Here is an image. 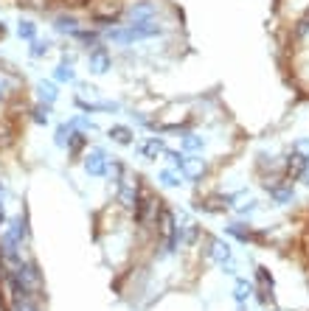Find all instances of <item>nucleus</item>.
<instances>
[{
    "instance_id": "1",
    "label": "nucleus",
    "mask_w": 309,
    "mask_h": 311,
    "mask_svg": "<svg viewBox=\"0 0 309 311\" xmlns=\"http://www.w3.org/2000/svg\"><path fill=\"white\" fill-rule=\"evenodd\" d=\"M163 28L158 25L155 20H138L132 25H124V28H110L107 37L113 42H121V45H129V42H138V39H149V37H158Z\"/></svg>"
},
{
    "instance_id": "2",
    "label": "nucleus",
    "mask_w": 309,
    "mask_h": 311,
    "mask_svg": "<svg viewBox=\"0 0 309 311\" xmlns=\"http://www.w3.org/2000/svg\"><path fill=\"white\" fill-rule=\"evenodd\" d=\"M113 65V59L107 54V48H93L90 56H87V67H90V73H107Z\"/></svg>"
},
{
    "instance_id": "3",
    "label": "nucleus",
    "mask_w": 309,
    "mask_h": 311,
    "mask_svg": "<svg viewBox=\"0 0 309 311\" xmlns=\"http://www.w3.org/2000/svg\"><path fill=\"white\" fill-rule=\"evenodd\" d=\"M84 168H87V174H93V177H102L104 171H107V163H104V152L93 149L90 155L84 157Z\"/></svg>"
},
{
    "instance_id": "4",
    "label": "nucleus",
    "mask_w": 309,
    "mask_h": 311,
    "mask_svg": "<svg viewBox=\"0 0 309 311\" xmlns=\"http://www.w3.org/2000/svg\"><path fill=\"white\" fill-rule=\"evenodd\" d=\"M132 20H152L155 17V3L152 0H141V3H135V6H129V11H126Z\"/></svg>"
},
{
    "instance_id": "5",
    "label": "nucleus",
    "mask_w": 309,
    "mask_h": 311,
    "mask_svg": "<svg viewBox=\"0 0 309 311\" xmlns=\"http://www.w3.org/2000/svg\"><path fill=\"white\" fill-rule=\"evenodd\" d=\"M307 166H309V160L304 155H289L287 157V174L295 179V177H301L304 171H307Z\"/></svg>"
},
{
    "instance_id": "6",
    "label": "nucleus",
    "mask_w": 309,
    "mask_h": 311,
    "mask_svg": "<svg viewBox=\"0 0 309 311\" xmlns=\"http://www.w3.org/2000/svg\"><path fill=\"white\" fill-rule=\"evenodd\" d=\"M163 152H166V146H163L161 137H149L146 143L141 146V155L149 157V160H158V155H163Z\"/></svg>"
},
{
    "instance_id": "7",
    "label": "nucleus",
    "mask_w": 309,
    "mask_h": 311,
    "mask_svg": "<svg viewBox=\"0 0 309 311\" xmlns=\"http://www.w3.org/2000/svg\"><path fill=\"white\" fill-rule=\"evenodd\" d=\"M110 137H113L115 143H121V146H126V143H132V129L129 126H110Z\"/></svg>"
},
{
    "instance_id": "8",
    "label": "nucleus",
    "mask_w": 309,
    "mask_h": 311,
    "mask_svg": "<svg viewBox=\"0 0 309 311\" xmlns=\"http://www.w3.org/2000/svg\"><path fill=\"white\" fill-rule=\"evenodd\" d=\"M54 25H57V31H62V34H76V31H79V22L73 20V17H68V14L57 17Z\"/></svg>"
},
{
    "instance_id": "9",
    "label": "nucleus",
    "mask_w": 309,
    "mask_h": 311,
    "mask_svg": "<svg viewBox=\"0 0 309 311\" xmlns=\"http://www.w3.org/2000/svg\"><path fill=\"white\" fill-rule=\"evenodd\" d=\"M270 196H273L275 202H289L292 199V188H289V182H284V185H270Z\"/></svg>"
},
{
    "instance_id": "10",
    "label": "nucleus",
    "mask_w": 309,
    "mask_h": 311,
    "mask_svg": "<svg viewBox=\"0 0 309 311\" xmlns=\"http://www.w3.org/2000/svg\"><path fill=\"white\" fill-rule=\"evenodd\" d=\"M37 93H40V98H42V101H48V107L57 101V87H54L51 81H42V84L37 87Z\"/></svg>"
},
{
    "instance_id": "11",
    "label": "nucleus",
    "mask_w": 309,
    "mask_h": 311,
    "mask_svg": "<svg viewBox=\"0 0 309 311\" xmlns=\"http://www.w3.org/2000/svg\"><path fill=\"white\" fill-rule=\"evenodd\" d=\"M17 34H20L23 39H34V37H37V25L31 20H23V22H20V28H17Z\"/></svg>"
},
{
    "instance_id": "12",
    "label": "nucleus",
    "mask_w": 309,
    "mask_h": 311,
    "mask_svg": "<svg viewBox=\"0 0 309 311\" xmlns=\"http://www.w3.org/2000/svg\"><path fill=\"white\" fill-rule=\"evenodd\" d=\"M54 76H57V81H73V67H70L68 62H62Z\"/></svg>"
},
{
    "instance_id": "13",
    "label": "nucleus",
    "mask_w": 309,
    "mask_h": 311,
    "mask_svg": "<svg viewBox=\"0 0 309 311\" xmlns=\"http://www.w3.org/2000/svg\"><path fill=\"white\" fill-rule=\"evenodd\" d=\"M214 258H217V261H228V258H230L228 244H222V241H214Z\"/></svg>"
},
{
    "instance_id": "14",
    "label": "nucleus",
    "mask_w": 309,
    "mask_h": 311,
    "mask_svg": "<svg viewBox=\"0 0 309 311\" xmlns=\"http://www.w3.org/2000/svg\"><path fill=\"white\" fill-rule=\"evenodd\" d=\"M12 135H14L12 123H3V126H0V143H9V140H12Z\"/></svg>"
},
{
    "instance_id": "15",
    "label": "nucleus",
    "mask_w": 309,
    "mask_h": 311,
    "mask_svg": "<svg viewBox=\"0 0 309 311\" xmlns=\"http://www.w3.org/2000/svg\"><path fill=\"white\" fill-rule=\"evenodd\" d=\"M183 146L188 149V152H194V149H200V146H203V140H200V137H194V135H188V137L183 140Z\"/></svg>"
},
{
    "instance_id": "16",
    "label": "nucleus",
    "mask_w": 309,
    "mask_h": 311,
    "mask_svg": "<svg viewBox=\"0 0 309 311\" xmlns=\"http://www.w3.org/2000/svg\"><path fill=\"white\" fill-rule=\"evenodd\" d=\"M93 0H62V6H68V9H84V6H90Z\"/></svg>"
},
{
    "instance_id": "17",
    "label": "nucleus",
    "mask_w": 309,
    "mask_h": 311,
    "mask_svg": "<svg viewBox=\"0 0 309 311\" xmlns=\"http://www.w3.org/2000/svg\"><path fill=\"white\" fill-rule=\"evenodd\" d=\"M48 48H51L48 42H34V45H31V56H42V54H48Z\"/></svg>"
},
{
    "instance_id": "18",
    "label": "nucleus",
    "mask_w": 309,
    "mask_h": 311,
    "mask_svg": "<svg viewBox=\"0 0 309 311\" xmlns=\"http://www.w3.org/2000/svg\"><path fill=\"white\" fill-rule=\"evenodd\" d=\"M161 179L166 182V185H180V177H177V174H172V171H163Z\"/></svg>"
},
{
    "instance_id": "19",
    "label": "nucleus",
    "mask_w": 309,
    "mask_h": 311,
    "mask_svg": "<svg viewBox=\"0 0 309 311\" xmlns=\"http://www.w3.org/2000/svg\"><path fill=\"white\" fill-rule=\"evenodd\" d=\"M247 294H250V286H247V283H239V286H236V300H245Z\"/></svg>"
},
{
    "instance_id": "20",
    "label": "nucleus",
    "mask_w": 309,
    "mask_h": 311,
    "mask_svg": "<svg viewBox=\"0 0 309 311\" xmlns=\"http://www.w3.org/2000/svg\"><path fill=\"white\" fill-rule=\"evenodd\" d=\"M65 135H68V126H59V132H57V143L59 146H68V137H65Z\"/></svg>"
},
{
    "instance_id": "21",
    "label": "nucleus",
    "mask_w": 309,
    "mask_h": 311,
    "mask_svg": "<svg viewBox=\"0 0 309 311\" xmlns=\"http://www.w3.org/2000/svg\"><path fill=\"white\" fill-rule=\"evenodd\" d=\"M20 6H28V9H37V6H48V0H20Z\"/></svg>"
},
{
    "instance_id": "22",
    "label": "nucleus",
    "mask_w": 309,
    "mask_h": 311,
    "mask_svg": "<svg viewBox=\"0 0 309 311\" xmlns=\"http://www.w3.org/2000/svg\"><path fill=\"white\" fill-rule=\"evenodd\" d=\"M309 31V9H307V14H304V20L298 22V34H307Z\"/></svg>"
},
{
    "instance_id": "23",
    "label": "nucleus",
    "mask_w": 309,
    "mask_h": 311,
    "mask_svg": "<svg viewBox=\"0 0 309 311\" xmlns=\"http://www.w3.org/2000/svg\"><path fill=\"white\" fill-rule=\"evenodd\" d=\"M6 98V81H3V78H0V101Z\"/></svg>"
},
{
    "instance_id": "24",
    "label": "nucleus",
    "mask_w": 309,
    "mask_h": 311,
    "mask_svg": "<svg viewBox=\"0 0 309 311\" xmlns=\"http://www.w3.org/2000/svg\"><path fill=\"white\" fill-rule=\"evenodd\" d=\"M0 222H3V202H0Z\"/></svg>"
}]
</instances>
